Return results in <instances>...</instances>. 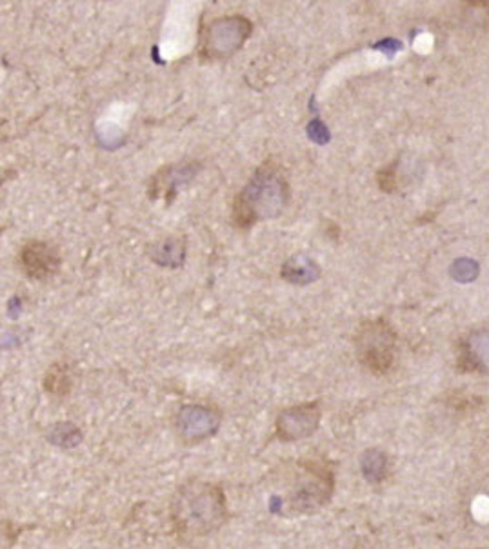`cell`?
Segmentation results:
<instances>
[{
  "label": "cell",
  "mask_w": 489,
  "mask_h": 549,
  "mask_svg": "<svg viewBox=\"0 0 489 549\" xmlns=\"http://www.w3.org/2000/svg\"><path fill=\"white\" fill-rule=\"evenodd\" d=\"M291 200V188L282 168L273 160L259 166L248 184L236 193L231 206V223L248 232L263 221L281 216Z\"/></svg>",
  "instance_id": "1"
},
{
  "label": "cell",
  "mask_w": 489,
  "mask_h": 549,
  "mask_svg": "<svg viewBox=\"0 0 489 549\" xmlns=\"http://www.w3.org/2000/svg\"><path fill=\"white\" fill-rule=\"evenodd\" d=\"M390 457L381 448L365 450L360 457V471L365 482L370 484H383L390 475Z\"/></svg>",
  "instance_id": "13"
},
{
  "label": "cell",
  "mask_w": 489,
  "mask_h": 549,
  "mask_svg": "<svg viewBox=\"0 0 489 549\" xmlns=\"http://www.w3.org/2000/svg\"><path fill=\"white\" fill-rule=\"evenodd\" d=\"M355 353L360 366L375 377L392 371L397 361V334L384 318L364 320L355 332Z\"/></svg>",
  "instance_id": "4"
},
{
  "label": "cell",
  "mask_w": 489,
  "mask_h": 549,
  "mask_svg": "<svg viewBox=\"0 0 489 549\" xmlns=\"http://www.w3.org/2000/svg\"><path fill=\"white\" fill-rule=\"evenodd\" d=\"M48 441L60 450H73L82 443V431L73 422H57L48 429Z\"/></svg>",
  "instance_id": "15"
},
{
  "label": "cell",
  "mask_w": 489,
  "mask_h": 549,
  "mask_svg": "<svg viewBox=\"0 0 489 549\" xmlns=\"http://www.w3.org/2000/svg\"><path fill=\"white\" fill-rule=\"evenodd\" d=\"M335 491V470L322 459L297 461L291 486L281 502L282 515H309L322 509Z\"/></svg>",
  "instance_id": "3"
},
{
  "label": "cell",
  "mask_w": 489,
  "mask_h": 549,
  "mask_svg": "<svg viewBox=\"0 0 489 549\" xmlns=\"http://www.w3.org/2000/svg\"><path fill=\"white\" fill-rule=\"evenodd\" d=\"M42 386H44L48 395H53V397H66V395H69V391L73 388V377H71L69 366L64 364V362L51 364L50 370L44 375Z\"/></svg>",
  "instance_id": "14"
},
{
  "label": "cell",
  "mask_w": 489,
  "mask_h": 549,
  "mask_svg": "<svg viewBox=\"0 0 489 549\" xmlns=\"http://www.w3.org/2000/svg\"><path fill=\"white\" fill-rule=\"evenodd\" d=\"M322 420V407L317 400L302 402L282 409L275 418V433L282 443H299L315 435Z\"/></svg>",
  "instance_id": "7"
},
{
  "label": "cell",
  "mask_w": 489,
  "mask_h": 549,
  "mask_svg": "<svg viewBox=\"0 0 489 549\" xmlns=\"http://www.w3.org/2000/svg\"><path fill=\"white\" fill-rule=\"evenodd\" d=\"M457 362L466 373L489 375V327L475 329L460 341Z\"/></svg>",
  "instance_id": "9"
},
{
  "label": "cell",
  "mask_w": 489,
  "mask_h": 549,
  "mask_svg": "<svg viewBox=\"0 0 489 549\" xmlns=\"http://www.w3.org/2000/svg\"><path fill=\"white\" fill-rule=\"evenodd\" d=\"M148 255L155 264L177 270L186 261V239L182 235H166L148 246Z\"/></svg>",
  "instance_id": "11"
},
{
  "label": "cell",
  "mask_w": 489,
  "mask_h": 549,
  "mask_svg": "<svg viewBox=\"0 0 489 549\" xmlns=\"http://www.w3.org/2000/svg\"><path fill=\"white\" fill-rule=\"evenodd\" d=\"M254 33V23L244 15H224L213 19L200 35L198 53L206 62L233 57Z\"/></svg>",
  "instance_id": "5"
},
{
  "label": "cell",
  "mask_w": 489,
  "mask_h": 549,
  "mask_svg": "<svg viewBox=\"0 0 489 549\" xmlns=\"http://www.w3.org/2000/svg\"><path fill=\"white\" fill-rule=\"evenodd\" d=\"M170 515L180 536H208L226 524L227 500L220 486L202 479H189L175 491Z\"/></svg>",
  "instance_id": "2"
},
{
  "label": "cell",
  "mask_w": 489,
  "mask_h": 549,
  "mask_svg": "<svg viewBox=\"0 0 489 549\" xmlns=\"http://www.w3.org/2000/svg\"><path fill=\"white\" fill-rule=\"evenodd\" d=\"M320 275H322L320 266L315 262L313 257H308L304 253H297L290 257L281 270V277L293 286H308L318 280Z\"/></svg>",
  "instance_id": "12"
},
{
  "label": "cell",
  "mask_w": 489,
  "mask_h": 549,
  "mask_svg": "<svg viewBox=\"0 0 489 549\" xmlns=\"http://www.w3.org/2000/svg\"><path fill=\"white\" fill-rule=\"evenodd\" d=\"M222 425V411L215 404H184L175 418V433L184 446H197Z\"/></svg>",
  "instance_id": "6"
},
{
  "label": "cell",
  "mask_w": 489,
  "mask_h": 549,
  "mask_svg": "<svg viewBox=\"0 0 489 549\" xmlns=\"http://www.w3.org/2000/svg\"><path fill=\"white\" fill-rule=\"evenodd\" d=\"M397 169H399V160H393L392 164H388L386 168H383V169L377 173L379 188H381L384 193H393V191L397 189V186H399Z\"/></svg>",
  "instance_id": "16"
},
{
  "label": "cell",
  "mask_w": 489,
  "mask_h": 549,
  "mask_svg": "<svg viewBox=\"0 0 489 549\" xmlns=\"http://www.w3.org/2000/svg\"><path fill=\"white\" fill-rule=\"evenodd\" d=\"M19 266L24 277L35 282H46L53 279L62 266L60 253L57 246L46 241H28L21 248L19 253Z\"/></svg>",
  "instance_id": "8"
},
{
  "label": "cell",
  "mask_w": 489,
  "mask_h": 549,
  "mask_svg": "<svg viewBox=\"0 0 489 549\" xmlns=\"http://www.w3.org/2000/svg\"><path fill=\"white\" fill-rule=\"evenodd\" d=\"M197 162H188V164H179V166H168L162 168L150 184V198H159L166 197V200H171L177 195L179 186L188 184L198 171Z\"/></svg>",
  "instance_id": "10"
}]
</instances>
